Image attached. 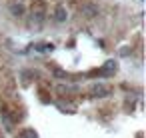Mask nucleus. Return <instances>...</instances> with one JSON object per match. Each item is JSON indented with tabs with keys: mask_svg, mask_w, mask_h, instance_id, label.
Here are the masks:
<instances>
[{
	"mask_svg": "<svg viewBox=\"0 0 146 138\" xmlns=\"http://www.w3.org/2000/svg\"><path fill=\"white\" fill-rule=\"evenodd\" d=\"M24 12H26V8H24L22 2H12L10 4V14L12 16H24Z\"/></svg>",
	"mask_w": 146,
	"mask_h": 138,
	"instance_id": "obj_5",
	"label": "nucleus"
},
{
	"mask_svg": "<svg viewBox=\"0 0 146 138\" xmlns=\"http://www.w3.org/2000/svg\"><path fill=\"white\" fill-rule=\"evenodd\" d=\"M52 74H54V78H58V80H68V78H72L70 72H66V70H62V68H58V66H52Z\"/></svg>",
	"mask_w": 146,
	"mask_h": 138,
	"instance_id": "obj_6",
	"label": "nucleus"
},
{
	"mask_svg": "<svg viewBox=\"0 0 146 138\" xmlns=\"http://www.w3.org/2000/svg\"><path fill=\"white\" fill-rule=\"evenodd\" d=\"M30 20H32L36 26L44 24V20H46V2H44V0H34V2H32Z\"/></svg>",
	"mask_w": 146,
	"mask_h": 138,
	"instance_id": "obj_1",
	"label": "nucleus"
},
{
	"mask_svg": "<svg viewBox=\"0 0 146 138\" xmlns=\"http://www.w3.org/2000/svg\"><path fill=\"white\" fill-rule=\"evenodd\" d=\"M20 138H38V134H36L34 128H24V130L20 132Z\"/></svg>",
	"mask_w": 146,
	"mask_h": 138,
	"instance_id": "obj_8",
	"label": "nucleus"
},
{
	"mask_svg": "<svg viewBox=\"0 0 146 138\" xmlns=\"http://www.w3.org/2000/svg\"><path fill=\"white\" fill-rule=\"evenodd\" d=\"M78 10H80V14L86 16V18H96V16L100 14V8H98L94 2H82Z\"/></svg>",
	"mask_w": 146,
	"mask_h": 138,
	"instance_id": "obj_3",
	"label": "nucleus"
},
{
	"mask_svg": "<svg viewBox=\"0 0 146 138\" xmlns=\"http://www.w3.org/2000/svg\"><path fill=\"white\" fill-rule=\"evenodd\" d=\"M52 18H54V22H66V18H68L66 8H64L62 4H56L54 10H52Z\"/></svg>",
	"mask_w": 146,
	"mask_h": 138,
	"instance_id": "obj_4",
	"label": "nucleus"
},
{
	"mask_svg": "<svg viewBox=\"0 0 146 138\" xmlns=\"http://www.w3.org/2000/svg\"><path fill=\"white\" fill-rule=\"evenodd\" d=\"M116 68H118V64H116L114 60H108V62H106V64L102 66V70H104L106 74H110V76H112V74L116 72Z\"/></svg>",
	"mask_w": 146,
	"mask_h": 138,
	"instance_id": "obj_7",
	"label": "nucleus"
},
{
	"mask_svg": "<svg viewBox=\"0 0 146 138\" xmlns=\"http://www.w3.org/2000/svg\"><path fill=\"white\" fill-rule=\"evenodd\" d=\"M90 96H94V98H106V96H110L114 90H112V86H106V84H100V82H96V84H92L90 86Z\"/></svg>",
	"mask_w": 146,
	"mask_h": 138,
	"instance_id": "obj_2",
	"label": "nucleus"
}]
</instances>
